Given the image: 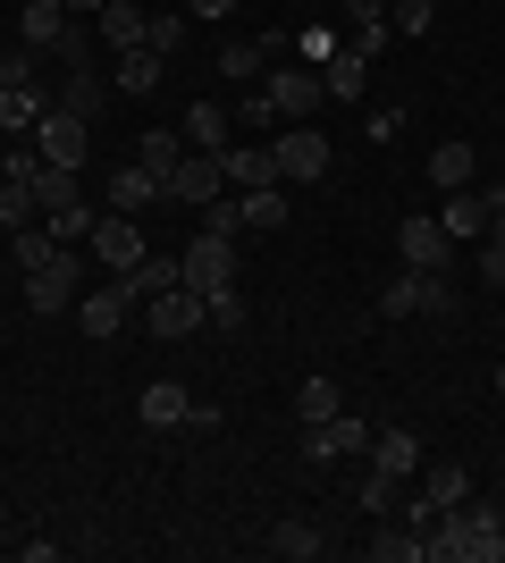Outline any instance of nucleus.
Here are the masks:
<instances>
[{"instance_id": "1", "label": "nucleus", "mask_w": 505, "mask_h": 563, "mask_svg": "<svg viewBox=\"0 0 505 563\" xmlns=\"http://www.w3.org/2000/svg\"><path fill=\"white\" fill-rule=\"evenodd\" d=\"M430 563H505V514L497 505H447L430 521Z\"/></svg>"}, {"instance_id": "2", "label": "nucleus", "mask_w": 505, "mask_h": 563, "mask_svg": "<svg viewBox=\"0 0 505 563\" xmlns=\"http://www.w3.org/2000/svg\"><path fill=\"white\" fill-rule=\"evenodd\" d=\"M270 152H278V186H320V177H329V135H320L312 118H304V126H278Z\"/></svg>"}, {"instance_id": "3", "label": "nucleus", "mask_w": 505, "mask_h": 563, "mask_svg": "<svg viewBox=\"0 0 505 563\" xmlns=\"http://www.w3.org/2000/svg\"><path fill=\"white\" fill-rule=\"evenodd\" d=\"M177 286H194V295H211V286H237V235L194 228V244L177 253Z\"/></svg>"}, {"instance_id": "4", "label": "nucleus", "mask_w": 505, "mask_h": 563, "mask_svg": "<svg viewBox=\"0 0 505 563\" xmlns=\"http://www.w3.org/2000/svg\"><path fill=\"white\" fill-rule=\"evenodd\" d=\"M354 454H371V421H354V412L304 421V463H312V471H329V463H354Z\"/></svg>"}, {"instance_id": "5", "label": "nucleus", "mask_w": 505, "mask_h": 563, "mask_svg": "<svg viewBox=\"0 0 505 563\" xmlns=\"http://www.w3.org/2000/svg\"><path fill=\"white\" fill-rule=\"evenodd\" d=\"M34 152H43L51 168H85V152H94V118H76L51 101L43 118H34Z\"/></svg>"}, {"instance_id": "6", "label": "nucleus", "mask_w": 505, "mask_h": 563, "mask_svg": "<svg viewBox=\"0 0 505 563\" xmlns=\"http://www.w3.org/2000/svg\"><path fill=\"white\" fill-rule=\"evenodd\" d=\"M219 194H228V161H219V152H186V161L161 177V202H186V211H202Z\"/></svg>"}, {"instance_id": "7", "label": "nucleus", "mask_w": 505, "mask_h": 563, "mask_svg": "<svg viewBox=\"0 0 505 563\" xmlns=\"http://www.w3.org/2000/svg\"><path fill=\"white\" fill-rule=\"evenodd\" d=\"M144 320H152V336H168V345H186V336L211 329V311H202V295H194V286H161V295L144 303Z\"/></svg>"}, {"instance_id": "8", "label": "nucleus", "mask_w": 505, "mask_h": 563, "mask_svg": "<svg viewBox=\"0 0 505 563\" xmlns=\"http://www.w3.org/2000/svg\"><path fill=\"white\" fill-rule=\"evenodd\" d=\"M262 93H270V110H278V126H304L329 85H320L312 68H262Z\"/></svg>"}, {"instance_id": "9", "label": "nucleus", "mask_w": 505, "mask_h": 563, "mask_svg": "<svg viewBox=\"0 0 505 563\" xmlns=\"http://www.w3.org/2000/svg\"><path fill=\"white\" fill-rule=\"evenodd\" d=\"M396 269H455V235L438 228V211L396 228Z\"/></svg>"}, {"instance_id": "10", "label": "nucleus", "mask_w": 505, "mask_h": 563, "mask_svg": "<svg viewBox=\"0 0 505 563\" xmlns=\"http://www.w3.org/2000/svg\"><path fill=\"white\" fill-rule=\"evenodd\" d=\"M68 303H76V253L59 244L43 269H25V311H43V320H51V311H68Z\"/></svg>"}, {"instance_id": "11", "label": "nucleus", "mask_w": 505, "mask_h": 563, "mask_svg": "<svg viewBox=\"0 0 505 563\" xmlns=\"http://www.w3.org/2000/svg\"><path fill=\"white\" fill-rule=\"evenodd\" d=\"M85 244H94V253H101V269H135V261H144V228H135V219H127V211H101Z\"/></svg>"}, {"instance_id": "12", "label": "nucleus", "mask_w": 505, "mask_h": 563, "mask_svg": "<svg viewBox=\"0 0 505 563\" xmlns=\"http://www.w3.org/2000/svg\"><path fill=\"white\" fill-rule=\"evenodd\" d=\"M219 161H228V186H237V194H253V186H278V152H270L262 135H253V143H228Z\"/></svg>"}, {"instance_id": "13", "label": "nucleus", "mask_w": 505, "mask_h": 563, "mask_svg": "<svg viewBox=\"0 0 505 563\" xmlns=\"http://www.w3.org/2000/svg\"><path fill=\"white\" fill-rule=\"evenodd\" d=\"M320 85H329L337 101H362V93H371V59H362L354 43H337L329 59H320Z\"/></svg>"}, {"instance_id": "14", "label": "nucleus", "mask_w": 505, "mask_h": 563, "mask_svg": "<svg viewBox=\"0 0 505 563\" xmlns=\"http://www.w3.org/2000/svg\"><path fill=\"white\" fill-rule=\"evenodd\" d=\"M438 228L455 235V244H472V235H488V194L455 186V194H447V202H438Z\"/></svg>"}, {"instance_id": "15", "label": "nucleus", "mask_w": 505, "mask_h": 563, "mask_svg": "<svg viewBox=\"0 0 505 563\" xmlns=\"http://www.w3.org/2000/svg\"><path fill=\"white\" fill-rule=\"evenodd\" d=\"M68 0H25V18H18V43H34V51H59V34H68Z\"/></svg>"}, {"instance_id": "16", "label": "nucleus", "mask_w": 505, "mask_h": 563, "mask_svg": "<svg viewBox=\"0 0 505 563\" xmlns=\"http://www.w3.org/2000/svg\"><path fill=\"white\" fill-rule=\"evenodd\" d=\"M371 471H387V479L421 471V438L413 429H371Z\"/></svg>"}, {"instance_id": "17", "label": "nucleus", "mask_w": 505, "mask_h": 563, "mask_svg": "<svg viewBox=\"0 0 505 563\" xmlns=\"http://www.w3.org/2000/svg\"><path fill=\"white\" fill-rule=\"evenodd\" d=\"M161 68H168L161 51H152V43H135V51H119V76H110V85L144 101V93H161Z\"/></svg>"}, {"instance_id": "18", "label": "nucleus", "mask_w": 505, "mask_h": 563, "mask_svg": "<svg viewBox=\"0 0 505 563\" xmlns=\"http://www.w3.org/2000/svg\"><path fill=\"white\" fill-rule=\"evenodd\" d=\"M135 421L144 429H177L186 421V387H177V378H152L144 396H135Z\"/></svg>"}, {"instance_id": "19", "label": "nucleus", "mask_w": 505, "mask_h": 563, "mask_svg": "<svg viewBox=\"0 0 505 563\" xmlns=\"http://www.w3.org/2000/svg\"><path fill=\"white\" fill-rule=\"evenodd\" d=\"M177 135H186V152H228V110H219V101H186V126H177Z\"/></svg>"}, {"instance_id": "20", "label": "nucleus", "mask_w": 505, "mask_h": 563, "mask_svg": "<svg viewBox=\"0 0 505 563\" xmlns=\"http://www.w3.org/2000/svg\"><path fill=\"white\" fill-rule=\"evenodd\" d=\"M144 25H152L144 0H110V9H101V43H110V51H135V43H144Z\"/></svg>"}, {"instance_id": "21", "label": "nucleus", "mask_w": 505, "mask_h": 563, "mask_svg": "<svg viewBox=\"0 0 505 563\" xmlns=\"http://www.w3.org/2000/svg\"><path fill=\"white\" fill-rule=\"evenodd\" d=\"M110 202H119L127 219L144 211V202H161V168H144V161H127L119 177H110Z\"/></svg>"}, {"instance_id": "22", "label": "nucleus", "mask_w": 505, "mask_h": 563, "mask_svg": "<svg viewBox=\"0 0 505 563\" xmlns=\"http://www.w3.org/2000/svg\"><path fill=\"white\" fill-rule=\"evenodd\" d=\"M127 311H135V303H127L119 286H101V295H85V303H76V329H85V336H119Z\"/></svg>"}, {"instance_id": "23", "label": "nucleus", "mask_w": 505, "mask_h": 563, "mask_svg": "<svg viewBox=\"0 0 505 563\" xmlns=\"http://www.w3.org/2000/svg\"><path fill=\"white\" fill-rule=\"evenodd\" d=\"M161 286H177V261H161V253H144L135 269H119V295H127V303H152Z\"/></svg>"}, {"instance_id": "24", "label": "nucleus", "mask_w": 505, "mask_h": 563, "mask_svg": "<svg viewBox=\"0 0 505 563\" xmlns=\"http://www.w3.org/2000/svg\"><path fill=\"white\" fill-rule=\"evenodd\" d=\"M68 202H85V168H51L34 177V211H68Z\"/></svg>"}, {"instance_id": "25", "label": "nucleus", "mask_w": 505, "mask_h": 563, "mask_svg": "<svg viewBox=\"0 0 505 563\" xmlns=\"http://www.w3.org/2000/svg\"><path fill=\"white\" fill-rule=\"evenodd\" d=\"M472 168H481V161H472V143H438V152H430V186L438 194H455V186H472Z\"/></svg>"}, {"instance_id": "26", "label": "nucleus", "mask_w": 505, "mask_h": 563, "mask_svg": "<svg viewBox=\"0 0 505 563\" xmlns=\"http://www.w3.org/2000/svg\"><path fill=\"white\" fill-rule=\"evenodd\" d=\"M320 547H329V539H320V530H312V521H304V514H287V521H278V530H270V555H287V563H312Z\"/></svg>"}, {"instance_id": "27", "label": "nucleus", "mask_w": 505, "mask_h": 563, "mask_svg": "<svg viewBox=\"0 0 505 563\" xmlns=\"http://www.w3.org/2000/svg\"><path fill=\"white\" fill-rule=\"evenodd\" d=\"M101 101H110V76H101V68H68V85H59V110L94 118Z\"/></svg>"}, {"instance_id": "28", "label": "nucleus", "mask_w": 505, "mask_h": 563, "mask_svg": "<svg viewBox=\"0 0 505 563\" xmlns=\"http://www.w3.org/2000/svg\"><path fill=\"white\" fill-rule=\"evenodd\" d=\"M51 101H43V85H9V93H0V126H9V135H34V118H43Z\"/></svg>"}, {"instance_id": "29", "label": "nucleus", "mask_w": 505, "mask_h": 563, "mask_svg": "<svg viewBox=\"0 0 505 563\" xmlns=\"http://www.w3.org/2000/svg\"><path fill=\"white\" fill-rule=\"evenodd\" d=\"M380 311L387 320H421V269H396V278L380 286Z\"/></svg>"}, {"instance_id": "30", "label": "nucleus", "mask_w": 505, "mask_h": 563, "mask_svg": "<svg viewBox=\"0 0 505 563\" xmlns=\"http://www.w3.org/2000/svg\"><path fill=\"white\" fill-rule=\"evenodd\" d=\"M295 412H304V421H329V412H345V396H337V378H329V371H312L304 387H295Z\"/></svg>"}, {"instance_id": "31", "label": "nucleus", "mask_w": 505, "mask_h": 563, "mask_svg": "<svg viewBox=\"0 0 505 563\" xmlns=\"http://www.w3.org/2000/svg\"><path fill=\"white\" fill-rule=\"evenodd\" d=\"M135 161H144V168H161V177H168V168L186 161V135H177V126H152V135H135Z\"/></svg>"}, {"instance_id": "32", "label": "nucleus", "mask_w": 505, "mask_h": 563, "mask_svg": "<svg viewBox=\"0 0 505 563\" xmlns=\"http://www.w3.org/2000/svg\"><path fill=\"white\" fill-rule=\"evenodd\" d=\"M244 228H287V186H253V194H244Z\"/></svg>"}, {"instance_id": "33", "label": "nucleus", "mask_w": 505, "mask_h": 563, "mask_svg": "<svg viewBox=\"0 0 505 563\" xmlns=\"http://www.w3.org/2000/svg\"><path fill=\"white\" fill-rule=\"evenodd\" d=\"M262 68H270L262 43H228V51H219V76H237V85H262Z\"/></svg>"}, {"instance_id": "34", "label": "nucleus", "mask_w": 505, "mask_h": 563, "mask_svg": "<svg viewBox=\"0 0 505 563\" xmlns=\"http://www.w3.org/2000/svg\"><path fill=\"white\" fill-rule=\"evenodd\" d=\"M430 18H438V0H387V25H396L405 43H421V34H430Z\"/></svg>"}, {"instance_id": "35", "label": "nucleus", "mask_w": 505, "mask_h": 563, "mask_svg": "<svg viewBox=\"0 0 505 563\" xmlns=\"http://www.w3.org/2000/svg\"><path fill=\"white\" fill-rule=\"evenodd\" d=\"M0 228H9V235H18V228H34V186L0 177Z\"/></svg>"}, {"instance_id": "36", "label": "nucleus", "mask_w": 505, "mask_h": 563, "mask_svg": "<svg viewBox=\"0 0 505 563\" xmlns=\"http://www.w3.org/2000/svg\"><path fill=\"white\" fill-rule=\"evenodd\" d=\"M9 253H18V269H43V261L59 253V235H51V228H18V235H9Z\"/></svg>"}, {"instance_id": "37", "label": "nucleus", "mask_w": 505, "mask_h": 563, "mask_svg": "<svg viewBox=\"0 0 505 563\" xmlns=\"http://www.w3.org/2000/svg\"><path fill=\"white\" fill-rule=\"evenodd\" d=\"M421 320H455V286H447V269H421Z\"/></svg>"}, {"instance_id": "38", "label": "nucleus", "mask_w": 505, "mask_h": 563, "mask_svg": "<svg viewBox=\"0 0 505 563\" xmlns=\"http://www.w3.org/2000/svg\"><path fill=\"white\" fill-rule=\"evenodd\" d=\"M202 228H211V235H244V194H219V202H202Z\"/></svg>"}, {"instance_id": "39", "label": "nucleus", "mask_w": 505, "mask_h": 563, "mask_svg": "<svg viewBox=\"0 0 505 563\" xmlns=\"http://www.w3.org/2000/svg\"><path fill=\"white\" fill-rule=\"evenodd\" d=\"M371 555H380V563H430V539H421V530H405V539H371Z\"/></svg>"}, {"instance_id": "40", "label": "nucleus", "mask_w": 505, "mask_h": 563, "mask_svg": "<svg viewBox=\"0 0 505 563\" xmlns=\"http://www.w3.org/2000/svg\"><path fill=\"white\" fill-rule=\"evenodd\" d=\"M202 311H211V329H244V295H237V286H211Z\"/></svg>"}, {"instance_id": "41", "label": "nucleus", "mask_w": 505, "mask_h": 563, "mask_svg": "<svg viewBox=\"0 0 505 563\" xmlns=\"http://www.w3.org/2000/svg\"><path fill=\"white\" fill-rule=\"evenodd\" d=\"M144 43H152V51H161V59H168V51L186 43V9H161V18L144 25Z\"/></svg>"}, {"instance_id": "42", "label": "nucleus", "mask_w": 505, "mask_h": 563, "mask_svg": "<svg viewBox=\"0 0 505 563\" xmlns=\"http://www.w3.org/2000/svg\"><path fill=\"white\" fill-rule=\"evenodd\" d=\"M244 135H278V110H270V93H262V85H253V93H244Z\"/></svg>"}, {"instance_id": "43", "label": "nucleus", "mask_w": 505, "mask_h": 563, "mask_svg": "<svg viewBox=\"0 0 505 563\" xmlns=\"http://www.w3.org/2000/svg\"><path fill=\"white\" fill-rule=\"evenodd\" d=\"M59 68H94V34H85V25L59 34Z\"/></svg>"}, {"instance_id": "44", "label": "nucleus", "mask_w": 505, "mask_h": 563, "mask_svg": "<svg viewBox=\"0 0 505 563\" xmlns=\"http://www.w3.org/2000/svg\"><path fill=\"white\" fill-rule=\"evenodd\" d=\"M396 126H405V110H396V101H387V110H371V118H362V135H371V143H396Z\"/></svg>"}, {"instance_id": "45", "label": "nucleus", "mask_w": 505, "mask_h": 563, "mask_svg": "<svg viewBox=\"0 0 505 563\" xmlns=\"http://www.w3.org/2000/svg\"><path fill=\"white\" fill-rule=\"evenodd\" d=\"M481 278L505 295V244H497V235H481Z\"/></svg>"}, {"instance_id": "46", "label": "nucleus", "mask_w": 505, "mask_h": 563, "mask_svg": "<svg viewBox=\"0 0 505 563\" xmlns=\"http://www.w3.org/2000/svg\"><path fill=\"white\" fill-rule=\"evenodd\" d=\"M387 496H396V479H387V471H371V479H362V514H387Z\"/></svg>"}, {"instance_id": "47", "label": "nucleus", "mask_w": 505, "mask_h": 563, "mask_svg": "<svg viewBox=\"0 0 505 563\" xmlns=\"http://www.w3.org/2000/svg\"><path fill=\"white\" fill-rule=\"evenodd\" d=\"M295 51H304V59H312V68H320V59H329V51H337V34H329V25H312V34H295Z\"/></svg>"}, {"instance_id": "48", "label": "nucleus", "mask_w": 505, "mask_h": 563, "mask_svg": "<svg viewBox=\"0 0 505 563\" xmlns=\"http://www.w3.org/2000/svg\"><path fill=\"white\" fill-rule=\"evenodd\" d=\"M177 429H194V438H211V429H219V404H194V396H186V421H177Z\"/></svg>"}, {"instance_id": "49", "label": "nucleus", "mask_w": 505, "mask_h": 563, "mask_svg": "<svg viewBox=\"0 0 505 563\" xmlns=\"http://www.w3.org/2000/svg\"><path fill=\"white\" fill-rule=\"evenodd\" d=\"M337 9H345L354 25H362V18H387V0H337Z\"/></svg>"}, {"instance_id": "50", "label": "nucleus", "mask_w": 505, "mask_h": 563, "mask_svg": "<svg viewBox=\"0 0 505 563\" xmlns=\"http://www.w3.org/2000/svg\"><path fill=\"white\" fill-rule=\"evenodd\" d=\"M194 18H228V9H237V0H186Z\"/></svg>"}, {"instance_id": "51", "label": "nucleus", "mask_w": 505, "mask_h": 563, "mask_svg": "<svg viewBox=\"0 0 505 563\" xmlns=\"http://www.w3.org/2000/svg\"><path fill=\"white\" fill-rule=\"evenodd\" d=\"M101 9H110V0H68V18H101Z\"/></svg>"}, {"instance_id": "52", "label": "nucleus", "mask_w": 505, "mask_h": 563, "mask_svg": "<svg viewBox=\"0 0 505 563\" xmlns=\"http://www.w3.org/2000/svg\"><path fill=\"white\" fill-rule=\"evenodd\" d=\"M9 143H18V135H9V126H0V152H9Z\"/></svg>"}, {"instance_id": "53", "label": "nucleus", "mask_w": 505, "mask_h": 563, "mask_svg": "<svg viewBox=\"0 0 505 563\" xmlns=\"http://www.w3.org/2000/svg\"><path fill=\"white\" fill-rule=\"evenodd\" d=\"M497 396H505V362H497Z\"/></svg>"}, {"instance_id": "54", "label": "nucleus", "mask_w": 505, "mask_h": 563, "mask_svg": "<svg viewBox=\"0 0 505 563\" xmlns=\"http://www.w3.org/2000/svg\"><path fill=\"white\" fill-rule=\"evenodd\" d=\"M161 9H186V0H161Z\"/></svg>"}]
</instances>
